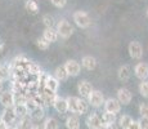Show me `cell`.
<instances>
[{
  "label": "cell",
  "instance_id": "1",
  "mask_svg": "<svg viewBox=\"0 0 148 129\" xmlns=\"http://www.w3.org/2000/svg\"><path fill=\"white\" fill-rule=\"evenodd\" d=\"M67 102H68V111L72 114H76V115L86 114L90 106L88 99L79 98V97H67Z\"/></svg>",
  "mask_w": 148,
  "mask_h": 129
},
{
  "label": "cell",
  "instance_id": "2",
  "mask_svg": "<svg viewBox=\"0 0 148 129\" xmlns=\"http://www.w3.org/2000/svg\"><path fill=\"white\" fill-rule=\"evenodd\" d=\"M72 18H73V22L76 23V26L80 28H88L92 25V18H90V16L86 12H82V10L75 12Z\"/></svg>",
  "mask_w": 148,
  "mask_h": 129
},
{
  "label": "cell",
  "instance_id": "3",
  "mask_svg": "<svg viewBox=\"0 0 148 129\" xmlns=\"http://www.w3.org/2000/svg\"><path fill=\"white\" fill-rule=\"evenodd\" d=\"M56 28H57V31H58L59 36H61V38H63V39L71 38V35L73 34L72 25H71L68 21H66V19H61V21L57 23Z\"/></svg>",
  "mask_w": 148,
  "mask_h": 129
},
{
  "label": "cell",
  "instance_id": "4",
  "mask_svg": "<svg viewBox=\"0 0 148 129\" xmlns=\"http://www.w3.org/2000/svg\"><path fill=\"white\" fill-rule=\"evenodd\" d=\"M86 99H88V102H89V105L94 108L102 107V106H104V102H106L103 93H102L101 90H94V89H93L92 93L88 96Z\"/></svg>",
  "mask_w": 148,
  "mask_h": 129
},
{
  "label": "cell",
  "instance_id": "5",
  "mask_svg": "<svg viewBox=\"0 0 148 129\" xmlns=\"http://www.w3.org/2000/svg\"><path fill=\"white\" fill-rule=\"evenodd\" d=\"M127 52H129L130 58L133 59H140L143 57V47L139 41L136 40H133V41L129 43L127 45Z\"/></svg>",
  "mask_w": 148,
  "mask_h": 129
},
{
  "label": "cell",
  "instance_id": "6",
  "mask_svg": "<svg viewBox=\"0 0 148 129\" xmlns=\"http://www.w3.org/2000/svg\"><path fill=\"white\" fill-rule=\"evenodd\" d=\"M88 128L89 129H106V125L102 121V117L97 114H90L85 120Z\"/></svg>",
  "mask_w": 148,
  "mask_h": 129
},
{
  "label": "cell",
  "instance_id": "7",
  "mask_svg": "<svg viewBox=\"0 0 148 129\" xmlns=\"http://www.w3.org/2000/svg\"><path fill=\"white\" fill-rule=\"evenodd\" d=\"M0 103L4 108L14 107V93L12 90H3L0 93Z\"/></svg>",
  "mask_w": 148,
  "mask_h": 129
},
{
  "label": "cell",
  "instance_id": "8",
  "mask_svg": "<svg viewBox=\"0 0 148 129\" xmlns=\"http://www.w3.org/2000/svg\"><path fill=\"white\" fill-rule=\"evenodd\" d=\"M0 117H1V120L5 123V124L8 125H12L14 123L18 120V116H17V114L14 112V108L10 107V108H4L3 110V112L0 114Z\"/></svg>",
  "mask_w": 148,
  "mask_h": 129
},
{
  "label": "cell",
  "instance_id": "9",
  "mask_svg": "<svg viewBox=\"0 0 148 129\" xmlns=\"http://www.w3.org/2000/svg\"><path fill=\"white\" fill-rule=\"evenodd\" d=\"M104 111H108V112H112L117 115L121 111V103L117 98H107L106 102H104Z\"/></svg>",
  "mask_w": 148,
  "mask_h": 129
},
{
  "label": "cell",
  "instance_id": "10",
  "mask_svg": "<svg viewBox=\"0 0 148 129\" xmlns=\"http://www.w3.org/2000/svg\"><path fill=\"white\" fill-rule=\"evenodd\" d=\"M134 74L140 81L148 79V63L146 62H139L134 67Z\"/></svg>",
  "mask_w": 148,
  "mask_h": 129
},
{
  "label": "cell",
  "instance_id": "11",
  "mask_svg": "<svg viewBox=\"0 0 148 129\" xmlns=\"http://www.w3.org/2000/svg\"><path fill=\"white\" fill-rule=\"evenodd\" d=\"M64 67H66L67 72L70 74V76H77L81 71V65L75 59H68L64 63Z\"/></svg>",
  "mask_w": 148,
  "mask_h": 129
},
{
  "label": "cell",
  "instance_id": "12",
  "mask_svg": "<svg viewBox=\"0 0 148 129\" xmlns=\"http://www.w3.org/2000/svg\"><path fill=\"white\" fill-rule=\"evenodd\" d=\"M53 107L57 112L59 114H66L68 111V102H67V98H63V97H59L57 96L56 101L53 103Z\"/></svg>",
  "mask_w": 148,
  "mask_h": 129
},
{
  "label": "cell",
  "instance_id": "13",
  "mask_svg": "<svg viewBox=\"0 0 148 129\" xmlns=\"http://www.w3.org/2000/svg\"><path fill=\"white\" fill-rule=\"evenodd\" d=\"M117 99L121 105H129L133 99V94L127 88H120L117 90Z\"/></svg>",
  "mask_w": 148,
  "mask_h": 129
},
{
  "label": "cell",
  "instance_id": "14",
  "mask_svg": "<svg viewBox=\"0 0 148 129\" xmlns=\"http://www.w3.org/2000/svg\"><path fill=\"white\" fill-rule=\"evenodd\" d=\"M77 92L82 98H88V96L93 92V87L89 81L81 80V81H79V84H77Z\"/></svg>",
  "mask_w": 148,
  "mask_h": 129
},
{
  "label": "cell",
  "instance_id": "15",
  "mask_svg": "<svg viewBox=\"0 0 148 129\" xmlns=\"http://www.w3.org/2000/svg\"><path fill=\"white\" fill-rule=\"evenodd\" d=\"M42 38H45L49 43L57 41L59 38V34L57 31V28L54 27H45V30L42 31Z\"/></svg>",
  "mask_w": 148,
  "mask_h": 129
},
{
  "label": "cell",
  "instance_id": "16",
  "mask_svg": "<svg viewBox=\"0 0 148 129\" xmlns=\"http://www.w3.org/2000/svg\"><path fill=\"white\" fill-rule=\"evenodd\" d=\"M97 63H98V62H97L95 57H93V56H84L81 59V66L89 71L94 70L97 67Z\"/></svg>",
  "mask_w": 148,
  "mask_h": 129
},
{
  "label": "cell",
  "instance_id": "17",
  "mask_svg": "<svg viewBox=\"0 0 148 129\" xmlns=\"http://www.w3.org/2000/svg\"><path fill=\"white\" fill-rule=\"evenodd\" d=\"M32 121H34V120L31 119L30 115L23 116V117H19V119L17 120L16 127H17V129H32V127H34Z\"/></svg>",
  "mask_w": 148,
  "mask_h": 129
},
{
  "label": "cell",
  "instance_id": "18",
  "mask_svg": "<svg viewBox=\"0 0 148 129\" xmlns=\"http://www.w3.org/2000/svg\"><path fill=\"white\" fill-rule=\"evenodd\" d=\"M130 75H132V70L127 65H122L117 71V77L120 81H127L130 79Z\"/></svg>",
  "mask_w": 148,
  "mask_h": 129
},
{
  "label": "cell",
  "instance_id": "19",
  "mask_svg": "<svg viewBox=\"0 0 148 129\" xmlns=\"http://www.w3.org/2000/svg\"><path fill=\"white\" fill-rule=\"evenodd\" d=\"M66 128L67 129H80V119L76 114L70 115L66 119Z\"/></svg>",
  "mask_w": 148,
  "mask_h": 129
},
{
  "label": "cell",
  "instance_id": "20",
  "mask_svg": "<svg viewBox=\"0 0 148 129\" xmlns=\"http://www.w3.org/2000/svg\"><path fill=\"white\" fill-rule=\"evenodd\" d=\"M54 76H56L57 79L59 80V81H64V80L68 79L70 74L67 72V70H66V67H64V65H61V66H58V67L54 70Z\"/></svg>",
  "mask_w": 148,
  "mask_h": 129
},
{
  "label": "cell",
  "instance_id": "21",
  "mask_svg": "<svg viewBox=\"0 0 148 129\" xmlns=\"http://www.w3.org/2000/svg\"><path fill=\"white\" fill-rule=\"evenodd\" d=\"M101 117H102V121H103V124L106 125V129L110 127V125H112V124H115V123H116V114L104 111V112L102 114Z\"/></svg>",
  "mask_w": 148,
  "mask_h": 129
},
{
  "label": "cell",
  "instance_id": "22",
  "mask_svg": "<svg viewBox=\"0 0 148 129\" xmlns=\"http://www.w3.org/2000/svg\"><path fill=\"white\" fill-rule=\"evenodd\" d=\"M30 116H31V119H32L34 121H40V120H42L45 117V110H44V107H41V106H38L35 110H32L30 112Z\"/></svg>",
  "mask_w": 148,
  "mask_h": 129
},
{
  "label": "cell",
  "instance_id": "23",
  "mask_svg": "<svg viewBox=\"0 0 148 129\" xmlns=\"http://www.w3.org/2000/svg\"><path fill=\"white\" fill-rule=\"evenodd\" d=\"M25 9H26L30 14L35 16V14L39 13V5L35 0H27V1L25 3Z\"/></svg>",
  "mask_w": 148,
  "mask_h": 129
},
{
  "label": "cell",
  "instance_id": "24",
  "mask_svg": "<svg viewBox=\"0 0 148 129\" xmlns=\"http://www.w3.org/2000/svg\"><path fill=\"white\" fill-rule=\"evenodd\" d=\"M12 77V70L10 67H8L7 65H0V79L3 81H7Z\"/></svg>",
  "mask_w": 148,
  "mask_h": 129
},
{
  "label": "cell",
  "instance_id": "25",
  "mask_svg": "<svg viewBox=\"0 0 148 129\" xmlns=\"http://www.w3.org/2000/svg\"><path fill=\"white\" fill-rule=\"evenodd\" d=\"M14 112L17 114V116L19 117H23V116H27L30 115V111H28L27 106L26 105H14Z\"/></svg>",
  "mask_w": 148,
  "mask_h": 129
},
{
  "label": "cell",
  "instance_id": "26",
  "mask_svg": "<svg viewBox=\"0 0 148 129\" xmlns=\"http://www.w3.org/2000/svg\"><path fill=\"white\" fill-rule=\"evenodd\" d=\"M45 87L49 88V89H52V90H54V92H57V90H58V88H59V80L57 79L56 76L49 75V77H48V80H47V84H45Z\"/></svg>",
  "mask_w": 148,
  "mask_h": 129
},
{
  "label": "cell",
  "instance_id": "27",
  "mask_svg": "<svg viewBox=\"0 0 148 129\" xmlns=\"http://www.w3.org/2000/svg\"><path fill=\"white\" fill-rule=\"evenodd\" d=\"M132 123H133V117L130 115H121L120 119H119V127L121 129H127Z\"/></svg>",
  "mask_w": 148,
  "mask_h": 129
},
{
  "label": "cell",
  "instance_id": "28",
  "mask_svg": "<svg viewBox=\"0 0 148 129\" xmlns=\"http://www.w3.org/2000/svg\"><path fill=\"white\" fill-rule=\"evenodd\" d=\"M44 128L45 129H59V121L56 117H48L44 121Z\"/></svg>",
  "mask_w": 148,
  "mask_h": 129
},
{
  "label": "cell",
  "instance_id": "29",
  "mask_svg": "<svg viewBox=\"0 0 148 129\" xmlns=\"http://www.w3.org/2000/svg\"><path fill=\"white\" fill-rule=\"evenodd\" d=\"M41 71V67L39 66L38 63H35V62H31L30 66H28V75H32V76H38Z\"/></svg>",
  "mask_w": 148,
  "mask_h": 129
},
{
  "label": "cell",
  "instance_id": "30",
  "mask_svg": "<svg viewBox=\"0 0 148 129\" xmlns=\"http://www.w3.org/2000/svg\"><path fill=\"white\" fill-rule=\"evenodd\" d=\"M36 45H38V48L39 49H41V50H47L48 48H49V45H50V43L45 38H39L38 40H36Z\"/></svg>",
  "mask_w": 148,
  "mask_h": 129
},
{
  "label": "cell",
  "instance_id": "31",
  "mask_svg": "<svg viewBox=\"0 0 148 129\" xmlns=\"http://www.w3.org/2000/svg\"><path fill=\"white\" fill-rule=\"evenodd\" d=\"M138 89H139V93H140L142 96L148 98V80H143V81L139 84Z\"/></svg>",
  "mask_w": 148,
  "mask_h": 129
},
{
  "label": "cell",
  "instance_id": "32",
  "mask_svg": "<svg viewBox=\"0 0 148 129\" xmlns=\"http://www.w3.org/2000/svg\"><path fill=\"white\" fill-rule=\"evenodd\" d=\"M42 23L45 27H53L54 26V17L50 14H44L42 16Z\"/></svg>",
  "mask_w": 148,
  "mask_h": 129
},
{
  "label": "cell",
  "instance_id": "33",
  "mask_svg": "<svg viewBox=\"0 0 148 129\" xmlns=\"http://www.w3.org/2000/svg\"><path fill=\"white\" fill-rule=\"evenodd\" d=\"M139 114L142 117H148V103H142L139 106Z\"/></svg>",
  "mask_w": 148,
  "mask_h": 129
},
{
  "label": "cell",
  "instance_id": "34",
  "mask_svg": "<svg viewBox=\"0 0 148 129\" xmlns=\"http://www.w3.org/2000/svg\"><path fill=\"white\" fill-rule=\"evenodd\" d=\"M50 3L54 5L56 8H63L67 4V0H50Z\"/></svg>",
  "mask_w": 148,
  "mask_h": 129
},
{
  "label": "cell",
  "instance_id": "35",
  "mask_svg": "<svg viewBox=\"0 0 148 129\" xmlns=\"http://www.w3.org/2000/svg\"><path fill=\"white\" fill-rule=\"evenodd\" d=\"M139 125H140V129H148V117H142L138 120Z\"/></svg>",
  "mask_w": 148,
  "mask_h": 129
},
{
  "label": "cell",
  "instance_id": "36",
  "mask_svg": "<svg viewBox=\"0 0 148 129\" xmlns=\"http://www.w3.org/2000/svg\"><path fill=\"white\" fill-rule=\"evenodd\" d=\"M127 129H140V125H139V121L138 120H133V123L129 125Z\"/></svg>",
  "mask_w": 148,
  "mask_h": 129
},
{
  "label": "cell",
  "instance_id": "37",
  "mask_svg": "<svg viewBox=\"0 0 148 129\" xmlns=\"http://www.w3.org/2000/svg\"><path fill=\"white\" fill-rule=\"evenodd\" d=\"M8 128V124H5L3 120H0V129H7Z\"/></svg>",
  "mask_w": 148,
  "mask_h": 129
},
{
  "label": "cell",
  "instance_id": "38",
  "mask_svg": "<svg viewBox=\"0 0 148 129\" xmlns=\"http://www.w3.org/2000/svg\"><path fill=\"white\" fill-rule=\"evenodd\" d=\"M32 129H45L44 125H34Z\"/></svg>",
  "mask_w": 148,
  "mask_h": 129
},
{
  "label": "cell",
  "instance_id": "39",
  "mask_svg": "<svg viewBox=\"0 0 148 129\" xmlns=\"http://www.w3.org/2000/svg\"><path fill=\"white\" fill-rule=\"evenodd\" d=\"M3 87H4V81H3V80L0 79V93L3 92Z\"/></svg>",
  "mask_w": 148,
  "mask_h": 129
},
{
  "label": "cell",
  "instance_id": "40",
  "mask_svg": "<svg viewBox=\"0 0 148 129\" xmlns=\"http://www.w3.org/2000/svg\"><path fill=\"white\" fill-rule=\"evenodd\" d=\"M3 47H4V43H3V40L0 39V49H3Z\"/></svg>",
  "mask_w": 148,
  "mask_h": 129
},
{
  "label": "cell",
  "instance_id": "41",
  "mask_svg": "<svg viewBox=\"0 0 148 129\" xmlns=\"http://www.w3.org/2000/svg\"><path fill=\"white\" fill-rule=\"evenodd\" d=\"M7 129H17V127H14V125H8Z\"/></svg>",
  "mask_w": 148,
  "mask_h": 129
},
{
  "label": "cell",
  "instance_id": "42",
  "mask_svg": "<svg viewBox=\"0 0 148 129\" xmlns=\"http://www.w3.org/2000/svg\"><path fill=\"white\" fill-rule=\"evenodd\" d=\"M147 18H148V9H147Z\"/></svg>",
  "mask_w": 148,
  "mask_h": 129
}]
</instances>
